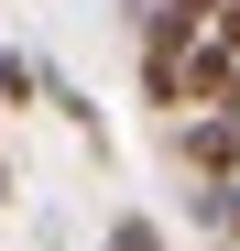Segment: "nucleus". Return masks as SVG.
I'll list each match as a JSON object with an SVG mask.
<instances>
[{"label":"nucleus","instance_id":"f257e3e1","mask_svg":"<svg viewBox=\"0 0 240 251\" xmlns=\"http://www.w3.org/2000/svg\"><path fill=\"white\" fill-rule=\"evenodd\" d=\"M175 153H186L196 186H240V120H229V109H196L186 131H175Z\"/></svg>","mask_w":240,"mask_h":251},{"label":"nucleus","instance_id":"f03ea898","mask_svg":"<svg viewBox=\"0 0 240 251\" xmlns=\"http://www.w3.org/2000/svg\"><path fill=\"white\" fill-rule=\"evenodd\" d=\"M0 99H11V109L44 99V66H33V55H0Z\"/></svg>","mask_w":240,"mask_h":251},{"label":"nucleus","instance_id":"7ed1b4c3","mask_svg":"<svg viewBox=\"0 0 240 251\" xmlns=\"http://www.w3.org/2000/svg\"><path fill=\"white\" fill-rule=\"evenodd\" d=\"M109 251H164V229H153L142 207H131V219H109Z\"/></svg>","mask_w":240,"mask_h":251},{"label":"nucleus","instance_id":"20e7f679","mask_svg":"<svg viewBox=\"0 0 240 251\" xmlns=\"http://www.w3.org/2000/svg\"><path fill=\"white\" fill-rule=\"evenodd\" d=\"M208 219H218V229L240 240V186H208Z\"/></svg>","mask_w":240,"mask_h":251},{"label":"nucleus","instance_id":"39448f33","mask_svg":"<svg viewBox=\"0 0 240 251\" xmlns=\"http://www.w3.org/2000/svg\"><path fill=\"white\" fill-rule=\"evenodd\" d=\"M175 11H186V22H218V11H229V0H175Z\"/></svg>","mask_w":240,"mask_h":251},{"label":"nucleus","instance_id":"423d86ee","mask_svg":"<svg viewBox=\"0 0 240 251\" xmlns=\"http://www.w3.org/2000/svg\"><path fill=\"white\" fill-rule=\"evenodd\" d=\"M0 207H11V164H0Z\"/></svg>","mask_w":240,"mask_h":251}]
</instances>
